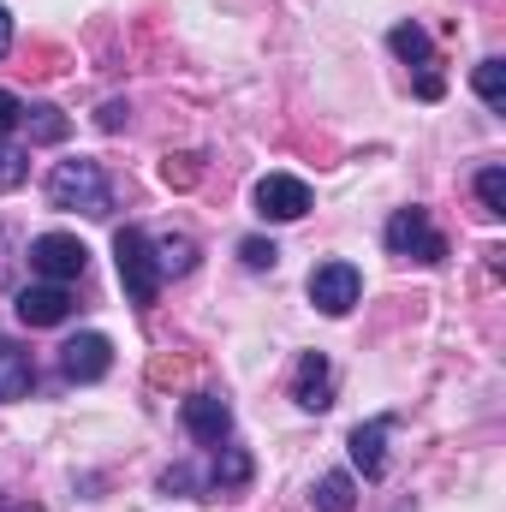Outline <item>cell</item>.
<instances>
[{
    "label": "cell",
    "mask_w": 506,
    "mask_h": 512,
    "mask_svg": "<svg viewBox=\"0 0 506 512\" xmlns=\"http://www.w3.org/2000/svg\"><path fill=\"white\" fill-rule=\"evenodd\" d=\"M48 203L54 209H78V215H108L114 209V191H108V173L102 161H60L48 173Z\"/></svg>",
    "instance_id": "6da1fadb"
},
{
    "label": "cell",
    "mask_w": 506,
    "mask_h": 512,
    "mask_svg": "<svg viewBox=\"0 0 506 512\" xmlns=\"http://www.w3.org/2000/svg\"><path fill=\"white\" fill-rule=\"evenodd\" d=\"M114 262H120L126 298L137 304V310H149V304L161 298V268H155V251H149V233L120 227V233H114Z\"/></svg>",
    "instance_id": "7a4b0ae2"
},
{
    "label": "cell",
    "mask_w": 506,
    "mask_h": 512,
    "mask_svg": "<svg viewBox=\"0 0 506 512\" xmlns=\"http://www.w3.org/2000/svg\"><path fill=\"white\" fill-rule=\"evenodd\" d=\"M387 251L405 256V262H441V256H447V239L429 227L423 209H399V215L387 221Z\"/></svg>",
    "instance_id": "3957f363"
},
{
    "label": "cell",
    "mask_w": 506,
    "mask_h": 512,
    "mask_svg": "<svg viewBox=\"0 0 506 512\" xmlns=\"http://www.w3.org/2000/svg\"><path fill=\"white\" fill-rule=\"evenodd\" d=\"M30 268H36L42 280L66 286V280H78V274L90 268V251H84L72 233H42V239H30Z\"/></svg>",
    "instance_id": "277c9868"
},
{
    "label": "cell",
    "mask_w": 506,
    "mask_h": 512,
    "mask_svg": "<svg viewBox=\"0 0 506 512\" xmlns=\"http://www.w3.org/2000/svg\"><path fill=\"white\" fill-rule=\"evenodd\" d=\"M358 292H364V280H358L352 262H322V268L310 274V304H316L322 316H346V310L358 304Z\"/></svg>",
    "instance_id": "5b68a950"
},
{
    "label": "cell",
    "mask_w": 506,
    "mask_h": 512,
    "mask_svg": "<svg viewBox=\"0 0 506 512\" xmlns=\"http://www.w3.org/2000/svg\"><path fill=\"white\" fill-rule=\"evenodd\" d=\"M256 209H262V221H304L310 215V185L292 179V173H268L256 185Z\"/></svg>",
    "instance_id": "8992f818"
},
{
    "label": "cell",
    "mask_w": 506,
    "mask_h": 512,
    "mask_svg": "<svg viewBox=\"0 0 506 512\" xmlns=\"http://www.w3.org/2000/svg\"><path fill=\"white\" fill-rule=\"evenodd\" d=\"M12 310H18V322H24V328H60V322L72 316V292H66V286H54V280H42V286H24Z\"/></svg>",
    "instance_id": "52a82bcc"
},
{
    "label": "cell",
    "mask_w": 506,
    "mask_h": 512,
    "mask_svg": "<svg viewBox=\"0 0 506 512\" xmlns=\"http://www.w3.org/2000/svg\"><path fill=\"white\" fill-rule=\"evenodd\" d=\"M60 370H66L72 382H102V376L114 370L108 334H78V340H66V346H60Z\"/></svg>",
    "instance_id": "ba28073f"
},
{
    "label": "cell",
    "mask_w": 506,
    "mask_h": 512,
    "mask_svg": "<svg viewBox=\"0 0 506 512\" xmlns=\"http://www.w3.org/2000/svg\"><path fill=\"white\" fill-rule=\"evenodd\" d=\"M179 417H185L191 441H203V447H221V441L233 435V411H227V399H221V393H191Z\"/></svg>",
    "instance_id": "9c48e42d"
},
{
    "label": "cell",
    "mask_w": 506,
    "mask_h": 512,
    "mask_svg": "<svg viewBox=\"0 0 506 512\" xmlns=\"http://www.w3.org/2000/svg\"><path fill=\"white\" fill-rule=\"evenodd\" d=\"M292 399H298L304 411H328V405H334V370H328V358H322V352H304V358H298Z\"/></svg>",
    "instance_id": "30bf717a"
},
{
    "label": "cell",
    "mask_w": 506,
    "mask_h": 512,
    "mask_svg": "<svg viewBox=\"0 0 506 512\" xmlns=\"http://www.w3.org/2000/svg\"><path fill=\"white\" fill-rule=\"evenodd\" d=\"M30 387H36V364H30V352H24L18 340H6V334H0V405L24 399Z\"/></svg>",
    "instance_id": "8fae6325"
},
{
    "label": "cell",
    "mask_w": 506,
    "mask_h": 512,
    "mask_svg": "<svg viewBox=\"0 0 506 512\" xmlns=\"http://www.w3.org/2000/svg\"><path fill=\"white\" fill-rule=\"evenodd\" d=\"M352 465H358L364 477H381V471H387V417L352 429Z\"/></svg>",
    "instance_id": "7c38bea8"
},
{
    "label": "cell",
    "mask_w": 506,
    "mask_h": 512,
    "mask_svg": "<svg viewBox=\"0 0 506 512\" xmlns=\"http://www.w3.org/2000/svg\"><path fill=\"white\" fill-rule=\"evenodd\" d=\"M245 483H251V453H245V447H221L209 489H215V495H239Z\"/></svg>",
    "instance_id": "4fadbf2b"
},
{
    "label": "cell",
    "mask_w": 506,
    "mask_h": 512,
    "mask_svg": "<svg viewBox=\"0 0 506 512\" xmlns=\"http://www.w3.org/2000/svg\"><path fill=\"white\" fill-rule=\"evenodd\" d=\"M149 251H155L161 280H167V274H191V268H197V245H191L185 233H179V239H173V233H167V239H149Z\"/></svg>",
    "instance_id": "5bb4252c"
},
{
    "label": "cell",
    "mask_w": 506,
    "mask_h": 512,
    "mask_svg": "<svg viewBox=\"0 0 506 512\" xmlns=\"http://www.w3.org/2000/svg\"><path fill=\"white\" fill-rule=\"evenodd\" d=\"M387 48H393L399 60H411V66H429V60H435V48H429V36H423L417 24H399V30L387 36Z\"/></svg>",
    "instance_id": "9a60e30c"
},
{
    "label": "cell",
    "mask_w": 506,
    "mask_h": 512,
    "mask_svg": "<svg viewBox=\"0 0 506 512\" xmlns=\"http://www.w3.org/2000/svg\"><path fill=\"white\" fill-rule=\"evenodd\" d=\"M352 507H358V495H352V477L328 471V477L316 483V512H352Z\"/></svg>",
    "instance_id": "2e32d148"
},
{
    "label": "cell",
    "mask_w": 506,
    "mask_h": 512,
    "mask_svg": "<svg viewBox=\"0 0 506 512\" xmlns=\"http://www.w3.org/2000/svg\"><path fill=\"white\" fill-rule=\"evenodd\" d=\"M477 96H483L495 114L506 108V60H495V54H489V60L477 66Z\"/></svg>",
    "instance_id": "e0dca14e"
},
{
    "label": "cell",
    "mask_w": 506,
    "mask_h": 512,
    "mask_svg": "<svg viewBox=\"0 0 506 512\" xmlns=\"http://www.w3.org/2000/svg\"><path fill=\"white\" fill-rule=\"evenodd\" d=\"M24 126H30V137H36V143H60V137L72 131L60 108H24Z\"/></svg>",
    "instance_id": "ac0fdd59"
},
{
    "label": "cell",
    "mask_w": 506,
    "mask_h": 512,
    "mask_svg": "<svg viewBox=\"0 0 506 512\" xmlns=\"http://www.w3.org/2000/svg\"><path fill=\"white\" fill-rule=\"evenodd\" d=\"M477 197H483V215H506V167H483L477 173Z\"/></svg>",
    "instance_id": "d6986e66"
},
{
    "label": "cell",
    "mask_w": 506,
    "mask_h": 512,
    "mask_svg": "<svg viewBox=\"0 0 506 512\" xmlns=\"http://www.w3.org/2000/svg\"><path fill=\"white\" fill-rule=\"evenodd\" d=\"M24 173H30V155H24V149H12V143L0 137V191H18V185H24Z\"/></svg>",
    "instance_id": "ffe728a7"
},
{
    "label": "cell",
    "mask_w": 506,
    "mask_h": 512,
    "mask_svg": "<svg viewBox=\"0 0 506 512\" xmlns=\"http://www.w3.org/2000/svg\"><path fill=\"white\" fill-rule=\"evenodd\" d=\"M239 256H245V268H274V245H268V239H245V245H239Z\"/></svg>",
    "instance_id": "44dd1931"
},
{
    "label": "cell",
    "mask_w": 506,
    "mask_h": 512,
    "mask_svg": "<svg viewBox=\"0 0 506 512\" xmlns=\"http://www.w3.org/2000/svg\"><path fill=\"white\" fill-rule=\"evenodd\" d=\"M18 120H24V102H18L12 90H0V137H6V131L18 126Z\"/></svg>",
    "instance_id": "7402d4cb"
},
{
    "label": "cell",
    "mask_w": 506,
    "mask_h": 512,
    "mask_svg": "<svg viewBox=\"0 0 506 512\" xmlns=\"http://www.w3.org/2000/svg\"><path fill=\"white\" fill-rule=\"evenodd\" d=\"M126 126V102H108V108H102V131H120Z\"/></svg>",
    "instance_id": "603a6c76"
},
{
    "label": "cell",
    "mask_w": 506,
    "mask_h": 512,
    "mask_svg": "<svg viewBox=\"0 0 506 512\" xmlns=\"http://www.w3.org/2000/svg\"><path fill=\"white\" fill-rule=\"evenodd\" d=\"M12 48V18H6V6H0V54Z\"/></svg>",
    "instance_id": "cb8c5ba5"
},
{
    "label": "cell",
    "mask_w": 506,
    "mask_h": 512,
    "mask_svg": "<svg viewBox=\"0 0 506 512\" xmlns=\"http://www.w3.org/2000/svg\"><path fill=\"white\" fill-rule=\"evenodd\" d=\"M0 512H42V507H24V501H6V495H0Z\"/></svg>",
    "instance_id": "d4e9b609"
},
{
    "label": "cell",
    "mask_w": 506,
    "mask_h": 512,
    "mask_svg": "<svg viewBox=\"0 0 506 512\" xmlns=\"http://www.w3.org/2000/svg\"><path fill=\"white\" fill-rule=\"evenodd\" d=\"M0 268H6V256H0Z\"/></svg>",
    "instance_id": "484cf974"
}]
</instances>
